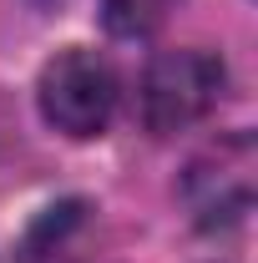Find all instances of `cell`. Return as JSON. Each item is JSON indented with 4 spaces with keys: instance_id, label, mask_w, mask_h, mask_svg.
Instances as JSON below:
<instances>
[{
    "instance_id": "1",
    "label": "cell",
    "mask_w": 258,
    "mask_h": 263,
    "mask_svg": "<svg viewBox=\"0 0 258 263\" xmlns=\"http://www.w3.org/2000/svg\"><path fill=\"white\" fill-rule=\"evenodd\" d=\"M117 97H122V81L112 61L101 51L86 46H66L51 61L41 66V81H35V101H41V117L56 132L86 142L101 137L117 117Z\"/></svg>"
},
{
    "instance_id": "2",
    "label": "cell",
    "mask_w": 258,
    "mask_h": 263,
    "mask_svg": "<svg viewBox=\"0 0 258 263\" xmlns=\"http://www.w3.org/2000/svg\"><path fill=\"white\" fill-rule=\"evenodd\" d=\"M223 86L228 71L213 51H202V46L157 51L142 71V127L152 137L188 132L223 101Z\"/></svg>"
},
{
    "instance_id": "3",
    "label": "cell",
    "mask_w": 258,
    "mask_h": 263,
    "mask_svg": "<svg viewBox=\"0 0 258 263\" xmlns=\"http://www.w3.org/2000/svg\"><path fill=\"white\" fill-rule=\"evenodd\" d=\"M182 197L197 228L238 223L253 208V137L233 132V137H218L208 152H197L182 172Z\"/></svg>"
},
{
    "instance_id": "4",
    "label": "cell",
    "mask_w": 258,
    "mask_h": 263,
    "mask_svg": "<svg viewBox=\"0 0 258 263\" xmlns=\"http://www.w3.org/2000/svg\"><path fill=\"white\" fill-rule=\"evenodd\" d=\"M177 10V0H101V26L117 41H142L167 26V15Z\"/></svg>"
},
{
    "instance_id": "5",
    "label": "cell",
    "mask_w": 258,
    "mask_h": 263,
    "mask_svg": "<svg viewBox=\"0 0 258 263\" xmlns=\"http://www.w3.org/2000/svg\"><path fill=\"white\" fill-rule=\"evenodd\" d=\"M81 213H86V202H61V208H46V218L31 228V238H26V263H41L46 253H56L66 243V233L81 223Z\"/></svg>"
},
{
    "instance_id": "6",
    "label": "cell",
    "mask_w": 258,
    "mask_h": 263,
    "mask_svg": "<svg viewBox=\"0 0 258 263\" xmlns=\"http://www.w3.org/2000/svg\"><path fill=\"white\" fill-rule=\"evenodd\" d=\"M31 5H41V10H51V5H56V0H31Z\"/></svg>"
}]
</instances>
